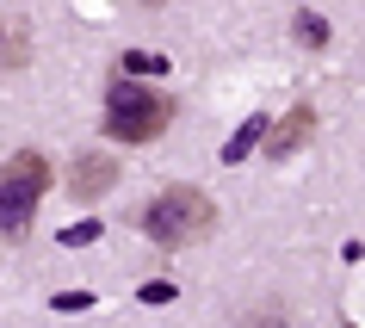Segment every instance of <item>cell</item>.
I'll return each mask as SVG.
<instances>
[{
	"label": "cell",
	"mask_w": 365,
	"mask_h": 328,
	"mask_svg": "<svg viewBox=\"0 0 365 328\" xmlns=\"http://www.w3.org/2000/svg\"><path fill=\"white\" fill-rule=\"evenodd\" d=\"M173 93H161V87H136L130 75L118 81L112 93H106V136L112 143H155V136H168V124H173Z\"/></svg>",
	"instance_id": "cell-1"
},
{
	"label": "cell",
	"mask_w": 365,
	"mask_h": 328,
	"mask_svg": "<svg viewBox=\"0 0 365 328\" xmlns=\"http://www.w3.org/2000/svg\"><path fill=\"white\" fill-rule=\"evenodd\" d=\"M43 193H50V161H43L38 149H19V155L0 161V235H6V242L31 230Z\"/></svg>",
	"instance_id": "cell-2"
},
{
	"label": "cell",
	"mask_w": 365,
	"mask_h": 328,
	"mask_svg": "<svg viewBox=\"0 0 365 328\" xmlns=\"http://www.w3.org/2000/svg\"><path fill=\"white\" fill-rule=\"evenodd\" d=\"M211 230H217V205L198 193V186H168V193H161L149 211H143V235H155L161 248L205 242Z\"/></svg>",
	"instance_id": "cell-3"
},
{
	"label": "cell",
	"mask_w": 365,
	"mask_h": 328,
	"mask_svg": "<svg viewBox=\"0 0 365 328\" xmlns=\"http://www.w3.org/2000/svg\"><path fill=\"white\" fill-rule=\"evenodd\" d=\"M118 186V161L112 155H75V174H68V193H75V205H99V198Z\"/></svg>",
	"instance_id": "cell-4"
},
{
	"label": "cell",
	"mask_w": 365,
	"mask_h": 328,
	"mask_svg": "<svg viewBox=\"0 0 365 328\" xmlns=\"http://www.w3.org/2000/svg\"><path fill=\"white\" fill-rule=\"evenodd\" d=\"M309 136H316V106H291V112L267 130V155H297Z\"/></svg>",
	"instance_id": "cell-5"
},
{
	"label": "cell",
	"mask_w": 365,
	"mask_h": 328,
	"mask_svg": "<svg viewBox=\"0 0 365 328\" xmlns=\"http://www.w3.org/2000/svg\"><path fill=\"white\" fill-rule=\"evenodd\" d=\"M267 130H272V124H267V118H260V112H254L248 124H242V130H235L230 143H223V161H230V168H235L242 155H254V149H260V143H267Z\"/></svg>",
	"instance_id": "cell-6"
},
{
	"label": "cell",
	"mask_w": 365,
	"mask_h": 328,
	"mask_svg": "<svg viewBox=\"0 0 365 328\" xmlns=\"http://www.w3.org/2000/svg\"><path fill=\"white\" fill-rule=\"evenodd\" d=\"M31 62V38H25L19 25L0 19V75H13V68H25Z\"/></svg>",
	"instance_id": "cell-7"
},
{
	"label": "cell",
	"mask_w": 365,
	"mask_h": 328,
	"mask_svg": "<svg viewBox=\"0 0 365 328\" xmlns=\"http://www.w3.org/2000/svg\"><path fill=\"white\" fill-rule=\"evenodd\" d=\"M291 38L304 43V50H322V43L334 38V31H328V19H322V13H309V6H304V13H291Z\"/></svg>",
	"instance_id": "cell-8"
},
{
	"label": "cell",
	"mask_w": 365,
	"mask_h": 328,
	"mask_svg": "<svg viewBox=\"0 0 365 328\" xmlns=\"http://www.w3.org/2000/svg\"><path fill=\"white\" fill-rule=\"evenodd\" d=\"M118 68H124V75H168V56H155V50H130Z\"/></svg>",
	"instance_id": "cell-9"
},
{
	"label": "cell",
	"mask_w": 365,
	"mask_h": 328,
	"mask_svg": "<svg viewBox=\"0 0 365 328\" xmlns=\"http://www.w3.org/2000/svg\"><path fill=\"white\" fill-rule=\"evenodd\" d=\"M62 242H68V248H87V242H99V223H93V217H87V223H68Z\"/></svg>",
	"instance_id": "cell-10"
},
{
	"label": "cell",
	"mask_w": 365,
	"mask_h": 328,
	"mask_svg": "<svg viewBox=\"0 0 365 328\" xmlns=\"http://www.w3.org/2000/svg\"><path fill=\"white\" fill-rule=\"evenodd\" d=\"M242 328H291V322H285V309L267 304V309H254V316H242Z\"/></svg>",
	"instance_id": "cell-11"
},
{
	"label": "cell",
	"mask_w": 365,
	"mask_h": 328,
	"mask_svg": "<svg viewBox=\"0 0 365 328\" xmlns=\"http://www.w3.org/2000/svg\"><path fill=\"white\" fill-rule=\"evenodd\" d=\"M143 304H173V285L168 279H149V285H143Z\"/></svg>",
	"instance_id": "cell-12"
},
{
	"label": "cell",
	"mask_w": 365,
	"mask_h": 328,
	"mask_svg": "<svg viewBox=\"0 0 365 328\" xmlns=\"http://www.w3.org/2000/svg\"><path fill=\"white\" fill-rule=\"evenodd\" d=\"M87 304H93L87 291H62V297H56V309H87Z\"/></svg>",
	"instance_id": "cell-13"
},
{
	"label": "cell",
	"mask_w": 365,
	"mask_h": 328,
	"mask_svg": "<svg viewBox=\"0 0 365 328\" xmlns=\"http://www.w3.org/2000/svg\"><path fill=\"white\" fill-rule=\"evenodd\" d=\"M341 328H353V322H341Z\"/></svg>",
	"instance_id": "cell-14"
}]
</instances>
